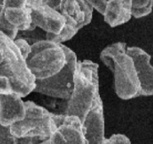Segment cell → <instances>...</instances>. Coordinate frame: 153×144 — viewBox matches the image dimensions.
Returning <instances> with one entry per match:
<instances>
[{
	"label": "cell",
	"mask_w": 153,
	"mask_h": 144,
	"mask_svg": "<svg viewBox=\"0 0 153 144\" xmlns=\"http://www.w3.org/2000/svg\"><path fill=\"white\" fill-rule=\"evenodd\" d=\"M52 118L53 129L48 144H86L77 116L52 114Z\"/></svg>",
	"instance_id": "8"
},
{
	"label": "cell",
	"mask_w": 153,
	"mask_h": 144,
	"mask_svg": "<svg viewBox=\"0 0 153 144\" xmlns=\"http://www.w3.org/2000/svg\"><path fill=\"white\" fill-rule=\"evenodd\" d=\"M59 11L64 16H68L77 23L79 30L89 25L93 17V9L84 0H42Z\"/></svg>",
	"instance_id": "11"
},
{
	"label": "cell",
	"mask_w": 153,
	"mask_h": 144,
	"mask_svg": "<svg viewBox=\"0 0 153 144\" xmlns=\"http://www.w3.org/2000/svg\"><path fill=\"white\" fill-rule=\"evenodd\" d=\"M64 18H65V25L62 31L59 35H53L48 33L45 34L46 40L53 41L55 43L63 44V42L69 40L76 35V33L79 31V29L77 27V23L70 17L64 16Z\"/></svg>",
	"instance_id": "15"
},
{
	"label": "cell",
	"mask_w": 153,
	"mask_h": 144,
	"mask_svg": "<svg viewBox=\"0 0 153 144\" xmlns=\"http://www.w3.org/2000/svg\"><path fill=\"white\" fill-rule=\"evenodd\" d=\"M132 0H108L103 13L104 21L111 27H117L128 22L131 15Z\"/></svg>",
	"instance_id": "14"
},
{
	"label": "cell",
	"mask_w": 153,
	"mask_h": 144,
	"mask_svg": "<svg viewBox=\"0 0 153 144\" xmlns=\"http://www.w3.org/2000/svg\"><path fill=\"white\" fill-rule=\"evenodd\" d=\"M67 64L58 74L46 79L36 80L33 92L55 98L68 99L72 95L74 89V75L77 62L76 55L72 50L65 46Z\"/></svg>",
	"instance_id": "5"
},
{
	"label": "cell",
	"mask_w": 153,
	"mask_h": 144,
	"mask_svg": "<svg viewBox=\"0 0 153 144\" xmlns=\"http://www.w3.org/2000/svg\"><path fill=\"white\" fill-rule=\"evenodd\" d=\"M97 63L91 60L77 61L74 75V89L68 99L64 115L77 116L81 123L100 97Z\"/></svg>",
	"instance_id": "2"
},
{
	"label": "cell",
	"mask_w": 153,
	"mask_h": 144,
	"mask_svg": "<svg viewBox=\"0 0 153 144\" xmlns=\"http://www.w3.org/2000/svg\"><path fill=\"white\" fill-rule=\"evenodd\" d=\"M12 93V85L10 79L0 75V95H10Z\"/></svg>",
	"instance_id": "19"
},
{
	"label": "cell",
	"mask_w": 153,
	"mask_h": 144,
	"mask_svg": "<svg viewBox=\"0 0 153 144\" xmlns=\"http://www.w3.org/2000/svg\"><path fill=\"white\" fill-rule=\"evenodd\" d=\"M134 61L140 86V96L153 95V66L151 56L138 46H127L126 50Z\"/></svg>",
	"instance_id": "12"
},
{
	"label": "cell",
	"mask_w": 153,
	"mask_h": 144,
	"mask_svg": "<svg viewBox=\"0 0 153 144\" xmlns=\"http://www.w3.org/2000/svg\"><path fill=\"white\" fill-rule=\"evenodd\" d=\"M103 144H131V142L125 135L114 134L108 138H106Z\"/></svg>",
	"instance_id": "18"
},
{
	"label": "cell",
	"mask_w": 153,
	"mask_h": 144,
	"mask_svg": "<svg viewBox=\"0 0 153 144\" xmlns=\"http://www.w3.org/2000/svg\"><path fill=\"white\" fill-rule=\"evenodd\" d=\"M3 61H4V54H3V51L0 48V64L3 62Z\"/></svg>",
	"instance_id": "21"
},
{
	"label": "cell",
	"mask_w": 153,
	"mask_h": 144,
	"mask_svg": "<svg viewBox=\"0 0 153 144\" xmlns=\"http://www.w3.org/2000/svg\"><path fill=\"white\" fill-rule=\"evenodd\" d=\"M4 0H0V13L3 10V7H4Z\"/></svg>",
	"instance_id": "22"
},
{
	"label": "cell",
	"mask_w": 153,
	"mask_h": 144,
	"mask_svg": "<svg viewBox=\"0 0 153 144\" xmlns=\"http://www.w3.org/2000/svg\"><path fill=\"white\" fill-rule=\"evenodd\" d=\"M124 42H116L105 47L100 59L114 75V90L122 99H131L140 96V86L131 57L127 53Z\"/></svg>",
	"instance_id": "1"
},
{
	"label": "cell",
	"mask_w": 153,
	"mask_h": 144,
	"mask_svg": "<svg viewBox=\"0 0 153 144\" xmlns=\"http://www.w3.org/2000/svg\"><path fill=\"white\" fill-rule=\"evenodd\" d=\"M28 6L31 10L32 25L42 30L45 33L59 35L65 25V18L59 11L42 0H28Z\"/></svg>",
	"instance_id": "9"
},
{
	"label": "cell",
	"mask_w": 153,
	"mask_h": 144,
	"mask_svg": "<svg viewBox=\"0 0 153 144\" xmlns=\"http://www.w3.org/2000/svg\"><path fill=\"white\" fill-rule=\"evenodd\" d=\"M82 133L86 144H103L106 139L103 104L101 97L95 100L92 108L81 123Z\"/></svg>",
	"instance_id": "10"
},
{
	"label": "cell",
	"mask_w": 153,
	"mask_h": 144,
	"mask_svg": "<svg viewBox=\"0 0 153 144\" xmlns=\"http://www.w3.org/2000/svg\"><path fill=\"white\" fill-rule=\"evenodd\" d=\"M30 45L31 51L25 62L36 80L46 79L58 74L67 64L64 44L43 39Z\"/></svg>",
	"instance_id": "3"
},
{
	"label": "cell",
	"mask_w": 153,
	"mask_h": 144,
	"mask_svg": "<svg viewBox=\"0 0 153 144\" xmlns=\"http://www.w3.org/2000/svg\"><path fill=\"white\" fill-rule=\"evenodd\" d=\"M0 48L3 51V64L8 68L12 75L10 80H18L21 83L35 89L36 79L28 68L25 59L22 57L14 40L10 39L0 31Z\"/></svg>",
	"instance_id": "7"
},
{
	"label": "cell",
	"mask_w": 153,
	"mask_h": 144,
	"mask_svg": "<svg viewBox=\"0 0 153 144\" xmlns=\"http://www.w3.org/2000/svg\"><path fill=\"white\" fill-rule=\"evenodd\" d=\"M84 1L86 4H88L93 10H96L98 13L103 15L108 0H84Z\"/></svg>",
	"instance_id": "20"
},
{
	"label": "cell",
	"mask_w": 153,
	"mask_h": 144,
	"mask_svg": "<svg viewBox=\"0 0 153 144\" xmlns=\"http://www.w3.org/2000/svg\"><path fill=\"white\" fill-rule=\"evenodd\" d=\"M35 29L28 0H4L0 13L1 32L15 40L20 32H31Z\"/></svg>",
	"instance_id": "6"
},
{
	"label": "cell",
	"mask_w": 153,
	"mask_h": 144,
	"mask_svg": "<svg viewBox=\"0 0 153 144\" xmlns=\"http://www.w3.org/2000/svg\"><path fill=\"white\" fill-rule=\"evenodd\" d=\"M14 41H15V44L16 45V46L20 50L22 57L25 59H26L27 57L30 53V51H31V45L29 43V41L24 39V38H18V37L15 40H14Z\"/></svg>",
	"instance_id": "17"
},
{
	"label": "cell",
	"mask_w": 153,
	"mask_h": 144,
	"mask_svg": "<svg viewBox=\"0 0 153 144\" xmlns=\"http://www.w3.org/2000/svg\"><path fill=\"white\" fill-rule=\"evenodd\" d=\"M24 119L9 127L14 137H49L53 129L52 113L32 101H25Z\"/></svg>",
	"instance_id": "4"
},
{
	"label": "cell",
	"mask_w": 153,
	"mask_h": 144,
	"mask_svg": "<svg viewBox=\"0 0 153 144\" xmlns=\"http://www.w3.org/2000/svg\"><path fill=\"white\" fill-rule=\"evenodd\" d=\"M153 10V0H132L131 15L134 19L149 15Z\"/></svg>",
	"instance_id": "16"
},
{
	"label": "cell",
	"mask_w": 153,
	"mask_h": 144,
	"mask_svg": "<svg viewBox=\"0 0 153 144\" xmlns=\"http://www.w3.org/2000/svg\"><path fill=\"white\" fill-rule=\"evenodd\" d=\"M25 102L18 95H0V126L10 127L24 119Z\"/></svg>",
	"instance_id": "13"
}]
</instances>
